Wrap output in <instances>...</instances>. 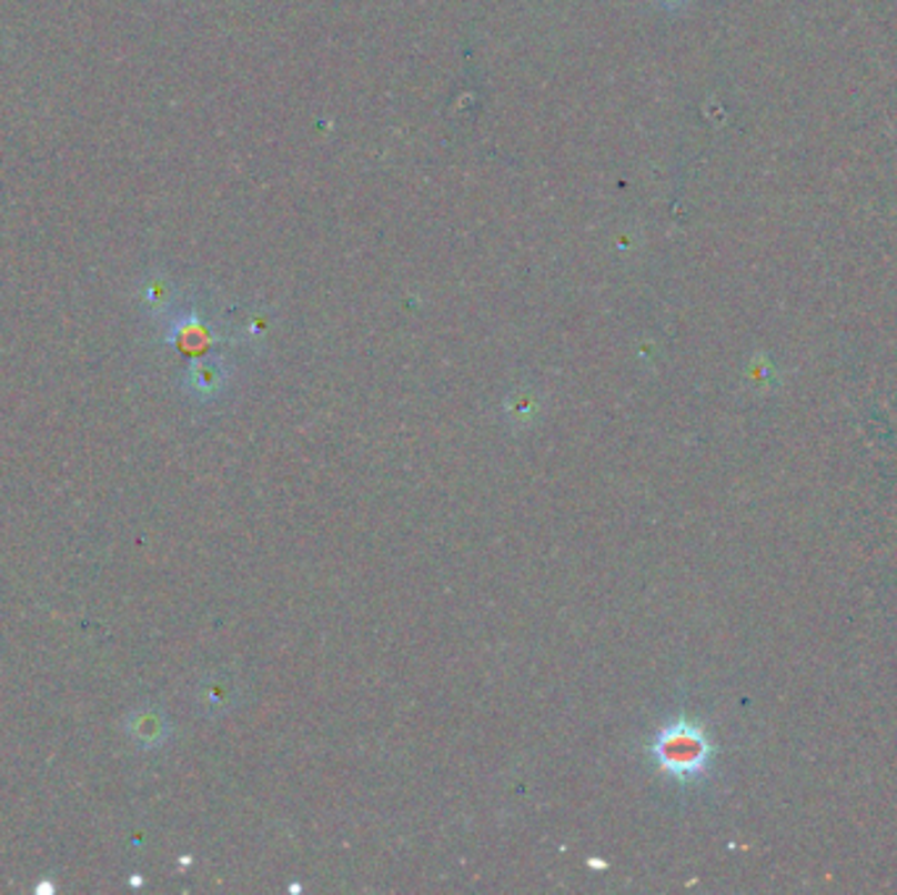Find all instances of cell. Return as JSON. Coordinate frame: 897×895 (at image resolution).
Instances as JSON below:
<instances>
[{"mask_svg": "<svg viewBox=\"0 0 897 895\" xmlns=\"http://www.w3.org/2000/svg\"><path fill=\"white\" fill-rule=\"evenodd\" d=\"M223 384H226V371L215 360H202L194 363L190 371V389L200 396H215L221 394Z\"/></svg>", "mask_w": 897, "mask_h": 895, "instance_id": "7a4b0ae2", "label": "cell"}, {"mask_svg": "<svg viewBox=\"0 0 897 895\" xmlns=\"http://www.w3.org/2000/svg\"><path fill=\"white\" fill-rule=\"evenodd\" d=\"M651 756H654L656 767L664 775L679 780V783H693V780L704 777L714 760V743L698 722L679 717L664 725L659 733L651 741Z\"/></svg>", "mask_w": 897, "mask_h": 895, "instance_id": "6da1fadb", "label": "cell"}]
</instances>
